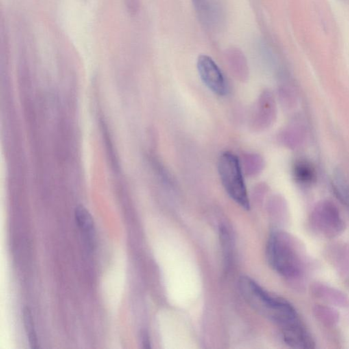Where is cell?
<instances>
[{"label": "cell", "instance_id": "obj_1", "mask_svg": "<svg viewBox=\"0 0 349 349\" xmlns=\"http://www.w3.org/2000/svg\"><path fill=\"white\" fill-rule=\"evenodd\" d=\"M266 256L271 267L290 281L304 278L306 266L305 250L294 237L287 233H271L267 241Z\"/></svg>", "mask_w": 349, "mask_h": 349}, {"label": "cell", "instance_id": "obj_2", "mask_svg": "<svg viewBox=\"0 0 349 349\" xmlns=\"http://www.w3.org/2000/svg\"><path fill=\"white\" fill-rule=\"evenodd\" d=\"M239 289L253 309L276 323L281 330L301 322L296 310L289 302L271 295L249 277L240 279Z\"/></svg>", "mask_w": 349, "mask_h": 349}, {"label": "cell", "instance_id": "obj_3", "mask_svg": "<svg viewBox=\"0 0 349 349\" xmlns=\"http://www.w3.org/2000/svg\"><path fill=\"white\" fill-rule=\"evenodd\" d=\"M218 169L227 194L241 208L248 210L250 201L239 158L230 151H226L220 157Z\"/></svg>", "mask_w": 349, "mask_h": 349}, {"label": "cell", "instance_id": "obj_4", "mask_svg": "<svg viewBox=\"0 0 349 349\" xmlns=\"http://www.w3.org/2000/svg\"><path fill=\"white\" fill-rule=\"evenodd\" d=\"M310 224L317 233L327 238L338 237L345 230V221L339 209L329 201L316 205L310 214Z\"/></svg>", "mask_w": 349, "mask_h": 349}, {"label": "cell", "instance_id": "obj_5", "mask_svg": "<svg viewBox=\"0 0 349 349\" xmlns=\"http://www.w3.org/2000/svg\"><path fill=\"white\" fill-rule=\"evenodd\" d=\"M197 69L201 80L210 91L220 97L226 95L228 91L226 81L213 59L208 55H200L197 60Z\"/></svg>", "mask_w": 349, "mask_h": 349}, {"label": "cell", "instance_id": "obj_6", "mask_svg": "<svg viewBox=\"0 0 349 349\" xmlns=\"http://www.w3.org/2000/svg\"><path fill=\"white\" fill-rule=\"evenodd\" d=\"M311 292L316 298L342 308L349 307V297L341 290L335 289L323 283H315Z\"/></svg>", "mask_w": 349, "mask_h": 349}, {"label": "cell", "instance_id": "obj_7", "mask_svg": "<svg viewBox=\"0 0 349 349\" xmlns=\"http://www.w3.org/2000/svg\"><path fill=\"white\" fill-rule=\"evenodd\" d=\"M76 222L90 247H93L95 241V226L91 214L83 206L75 209Z\"/></svg>", "mask_w": 349, "mask_h": 349}, {"label": "cell", "instance_id": "obj_8", "mask_svg": "<svg viewBox=\"0 0 349 349\" xmlns=\"http://www.w3.org/2000/svg\"><path fill=\"white\" fill-rule=\"evenodd\" d=\"M332 184L336 198L342 204L349 208V184L341 169H337L334 171Z\"/></svg>", "mask_w": 349, "mask_h": 349}, {"label": "cell", "instance_id": "obj_9", "mask_svg": "<svg viewBox=\"0 0 349 349\" xmlns=\"http://www.w3.org/2000/svg\"><path fill=\"white\" fill-rule=\"evenodd\" d=\"M293 172L297 182L304 185H310L317 180L315 167L306 160L297 161L293 167Z\"/></svg>", "mask_w": 349, "mask_h": 349}, {"label": "cell", "instance_id": "obj_10", "mask_svg": "<svg viewBox=\"0 0 349 349\" xmlns=\"http://www.w3.org/2000/svg\"><path fill=\"white\" fill-rule=\"evenodd\" d=\"M313 313L319 322L328 328L336 326L340 321L339 312L331 306L315 305L314 306Z\"/></svg>", "mask_w": 349, "mask_h": 349}, {"label": "cell", "instance_id": "obj_11", "mask_svg": "<svg viewBox=\"0 0 349 349\" xmlns=\"http://www.w3.org/2000/svg\"><path fill=\"white\" fill-rule=\"evenodd\" d=\"M23 319L25 331L28 336L29 345L31 349L38 348V339L35 331L34 321L31 310L28 307H25L23 310Z\"/></svg>", "mask_w": 349, "mask_h": 349}, {"label": "cell", "instance_id": "obj_12", "mask_svg": "<svg viewBox=\"0 0 349 349\" xmlns=\"http://www.w3.org/2000/svg\"><path fill=\"white\" fill-rule=\"evenodd\" d=\"M336 263L343 273H349V245L341 247L337 250Z\"/></svg>", "mask_w": 349, "mask_h": 349}, {"label": "cell", "instance_id": "obj_13", "mask_svg": "<svg viewBox=\"0 0 349 349\" xmlns=\"http://www.w3.org/2000/svg\"><path fill=\"white\" fill-rule=\"evenodd\" d=\"M127 10L130 14H135L138 10V0H125Z\"/></svg>", "mask_w": 349, "mask_h": 349}, {"label": "cell", "instance_id": "obj_14", "mask_svg": "<svg viewBox=\"0 0 349 349\" xmlns=\"http://www.w3.org/2000/svg\"><path fill=\"white\" fill-rule=\"evenodd\" d=\"M141 339L142 344L143 345V348H150V342H149L148 335H147V334L146 333V332H142Z\"/></svg>", "mask_w": 349, "mask_h": 349}, {"label": "cell", "instance_id": "obj_15", "mask_svg": "<svg viewBox=\"0 0 349 349\" xmlns=\"http://www.w3.org/2000/svg\"><path fill=\"white\" fill-rule=\"evenodd\" d=\"M194 1H195L196 7H197V8H199V7L201 6V4H202L204 0H194Z\"/></svg>", "mask_w": 349, "mask_h": 349}]
</instances>
